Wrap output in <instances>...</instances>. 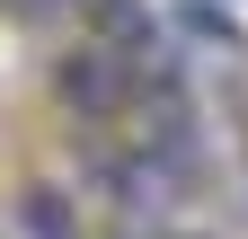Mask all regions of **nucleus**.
<instances>
[{"instance_id":"f257e3e1","label":"nucleus","mask_w":248,"mask_h":239,"mask_svg":"<svg viewBox=\"0 0 248 239\" xmlns=\"http://www.w3.org/2000/svg\"><path fill=\"white\" fill-rule=\"evenodd\" d=\"M133 80H142V62L124 45H107V36H89L80 53H62V71H53V89L80 115H124V106H133Z\"/></svg>"},{"instance_id":"f03ea898","label":"nucleus","mask_w":248,"mask_h":239,"mask_svg":"<svg viewBox=\"0 0 248 239\" xmlns=\"http://www.w3.org/2000/svg\"><path fill=\"white\" fill-rule=\"evenodd\" d=\"M98 36L124 45V53L142 62V53H160V18H151L142 0H98Z\"/></svg>"},{"instance_id":"7ed1b4c3","label":"nucleus","mask_w":248,"mask_h":239,"mask_svg":"<svg viewBox=\"0 0 248 239\" xmlns=\"http://www.w3.org/2000/svg\"><path fill=\"white\" fill-rule=\"evenodd\" d=\"M18 222L36 230V239H80V222H71V204H62L53 186H36V195H27V204H18Z\"/></svg>"},{"instance_id":"20e7f679","label":"nucleus","mask_w":248,"mask_h":239,"mask_svg":"<svg viewBox=\"0 0 248 239\" xmlns=\"http://www.w3.org/2000/svg\"><path fill=\"white\" fill-rule=\"evenodd\" d=\"M9 9H27V18H62V9H98V0H9Z\"/></svg>"}]
</instances>
